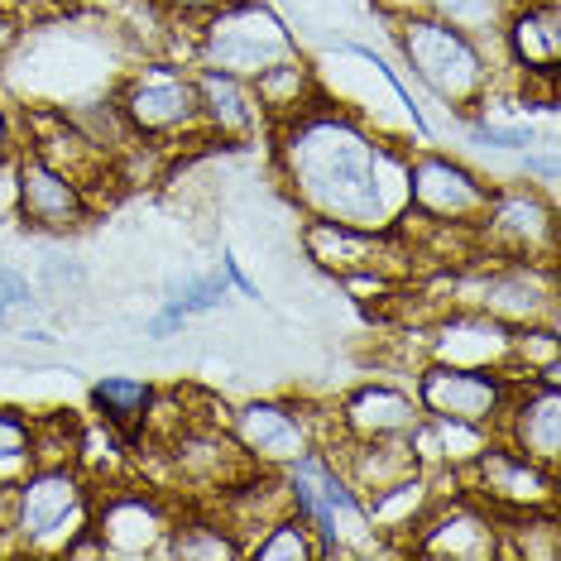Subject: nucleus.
I'll use <instances>...</instances> for the list:
<instances>
[{
  "mask_svg": "<svg viewBox=\"0 0 561 561\" xmlns=\"http://www.w3.org/2000/svg\"><path fill=\"white\" fill-rule=\"evenodd\" d=\"M15 149H20V135H15V121H10L5 96H0V163L15 159Z\"/></svg>",
  "mask_w": 561,
  "mask_h": 561,
  "instance_id": "7c9ffc66",
  "label": "nucleus"
},
{
  "mask_svg": "<svg viewBox=\"0 0 561 561\" xmlns=\"http://www.w3.org/2000/svg\"><path fill=\"white\" fill-rule=\"evenodd\" d=\"M116 106L145 149H169V145H183V139H202L193 68L183 72L178 62H139L130 78L116 87Z\"/></svg>",
  "mask_w": 561,
  "mask_h": 561,
  "instance_id": "423d86ee",
  "label": "nucleus"
},
{
  "mask_svg": "<svg viewBox=\"0 0 561 561\" xmlns=\"http://www.w3.org/2000/svg\"><path fill=\"white\" fill-rule=\"evenodd\" d=\"M245 557H254V561H322V552H317V533L293 514V508L278 514L270 528L254 533L245 542Z\"/></svg>",
  "mask_w": 561,
  "mask_h": 561,
  "instance_id": "5701e85b",
  "label": "nucleus"
},
{
  "mask_svg": "<svg viewBox=\"0 0 561 561\" xmlns=\"http://www.w3.org/2000/svg\"><path fill=\"white\" fill-rule=\"evenodd\" d=\"M154 5H163L169 15H178V20H207L221 0H154Z\"/></svg>",
  "mask_w": 561,
  "mask_h": 561,
  "instance_id": "c756f323",
  "label": "nucleus"
},
{
  "mask_svg": "<svg viewBox=\"0 0 561 561\" xmlns=\"http://www.w3.org/2000/svg\"><path fill=\"white\" fill-rule=\"evenodd\" d=\"M393 39H399L408 72L437 101H446V111H466L470 116L480 106V96L494 87V68L484 58V48L456 24L427 15V10L393 15Z\"/></svg>",
  "mask_w": 561,
  "mask_h": 561,
  "instance_id": "7ed1b4c3",
  "label": "nucleus"
},
{
  "mask_svg": "<svg viewBox=\"0 0 561 561\" xmlns=\"http://www.w3.org/2000/svg\"><path fill=\"white\" fill-rule=\"evenodd\" d=\"M92 518V480L72 461H39L10 484L5 528L30 552H62Z\"/></svg>",
  "mask_w": 561,
  "mask_h": 561,
  "instance_id": "20e7f679",
  "label": "nucleus"
},
{
  "mask_svg": "<svg viewBox=\"0 0 561 561\" xmlns=\"http://www.w3.org/2000/svg\"><path fill=\"white\" fill-rule=\"evenodd\" d=\"M226 427H231L240 451H245V461L260 466V470H284L288 461H298L302 451H312V446L322 442L317 417L302 413V408L288 403V399L240 403L236 413L226 417Z\"/></svg>",
  "mask_w": 561,
  "mask_h": 561,
  "instance_id": "4468645a",
  "label": "nucleus"
},
{
  "mask_svg": "<svg viewBox=\"0 0 561 561\" xmlns=\"http://www.w3.org/2000/svg\"><path fill=\"white\" fill-rule=\"evenodd\" d=\"M30 317H39V288L15 264H0V331H15Z\"/></svg>",
  "mask_w": 561,
  "mask_h": 561,
  "instance_id": "a878e982",
  "label": "nucleus"
},
{
  "mask_svg": "<svg viewBox=\"0 0 561 561\" xmlns=\"http://www.w3.org/2000/svg\"><path fill=\"white\" fill-rule=\"evenodd\" d=\"M154 399L159 389L139 375H101L92 385V408L116 437H139L154 423Z\"/></svg>",
  "mask_w": 561,
  "mask_h": 561,
  "instance_id": "412c9836",
  "label": "nucleus"
},
{
  "mask_svg": "<svg viewBox=\"0 0 561 561\" xmlns=\"http://www.w3.org/2000/svg\"><path fill=\"white\" fill-rule=\"evenodd\" d=\"M34 466V417L0 403V484H15Z\"/></svg>",
  "mask_w": 561,
  "mask_h": 561,
  "instance_id": "b1692460",
  "label": "nucleus"
},
{
  "mask_svg": "<svg viewBox=\"0 0 561 561\" xmlns=\"http://www.w3.org/2000/svg\"><path fill=\"white\" fill-rule=\"evenodd\" d=\"M514 5L518 0H417V10L456 24V30L470 34L476 44H484V39L500 44V30H504V20Z\"/></svg>",
  "mask_w": 561,
  "mask_h": 561,
  "instance_id": "4be33fe9",
  "label": "nucleus"
},
{
  "mask_svg": "<svg viewBox=\"0 0 561 561\" xmlns=\"http://www.w3.org/2000/svg\"><path fill=\"white\" fill-rule=\"evenodd\" d=\"M284 490L288 504L308 528L317 533V552L322 557H369V552H389L379 542L375 523L365 514V500L355 494V484L346 480L336 451L317 442L312 451H302L298 461H288L284 470Z\"/></svg>",
  "mask_w": 561,
  "mask_h": 561,
  "instance_id": "f03ea898",
  "label": "nucleus"
},
{
  "mask_svg": "<svg viewBox=\"0 0 561 561\" xmlns=\"http://www.w3.org/2000/svg\"><path fill=\"white\" fill-rule=\"evenodd\" d=\"M197 82V116H202V139H221V145H250L254 135L270 125V116L260 111V96H254L250 78H236V72L207 68L197 62L193 68Z\"/></svg>",
  "mask_w": 561,
  "mask_h": 561,
  "instance_id": "f3484780",
  "label": "nucleus"
},
{
  "mask_svg": "<svg viewBox=\"0 0 561 561\" xmlns=\"http://www.w3.org/2000/svg\"><path fill=\"white\" fill-rule=\"evenodd\" d=\"M423 423L413 389H399L389 379H369L355 385L346 399L336 403V442H393L413 437Z\"/></svg>",
  "mask_w": 561,
  "mask_h": 561,
  "instance_id": "dca6fc26",
  "label": "nucleus"
},
{
  "mask_svg": "<svg viewBox=\"0 0 561 561\" xmlns=\"http://www.w3.org/2000/svg\"><path fill=\"white\" fill-rule=\"evenodd\" d=\"M62 5H78V10H101V5H116V0H62Z\"/></svg>",
  "mask_w": 561,
  "mask_h": 561,
  "instance_id": "2f4dec72",
  "label": "nucleus"
},
{
  "mask_svg": "<svg viewBox=\"0 0 561 561\" xmlns=\"http://www.w3.org/2000/svg\"><path fill=\"white\" fill-rule=\"evenodd\" d=\"M298 58V39L264 0H221L197 20V62L236 78H260L274 62Z\"/></svg>",
  "mask_w": 561,
  "mask_h": 561,
  "instance_id": "39448f33",
  "label": "nucleus"
},
{
  "mask_svg": "<svg viewBox=\"0 0 561 561\" xmlns=\"http://www.w3.org/2000/svg\"><path fill=\"white\" fill-rule=\"evenodd\" d=\"M480 260H528L552 264L557 260V202L538 193L533 183L494 187L484 221L476 226Z\"/></svg>",
  "mask_w": 561,
  "mask_h": 561,
  "instance_id": "1a4fd4ad",
  "label": "nucleus"
},
{
  "mask_svg": "<svg viewBox=\"0 0 561 561\" xmlns=\"http://www.w3.org/2000/svg\"><path fill=\"white\" fill-rule=\"evenodd\" d=\"M432 360L514 369V327H504L500 317H490L480 308L446 312L437 331H432Z\"/></svg>",
  "mask_w": 561,
  "mask_h": 561,
  "instance_id": "6ab92c4d",
  "label": "nucleus"
},
{
  "mask_svg": "<svg viewBox=\"0 0 561 561\" xmlns=\"http://www.w3.org/2000/svg\"><path fill=\"white\" fill-rule=\"evenodd\" d=\"M159 557L221 561V557H245V542L236 538V528L211 504H187V508H173L169 538H163Z\"/></svg>",
  "mask_w": 561,
  "mask_h": 561,
  "instance_id": "aec40b11",
  "label": "nucleus"
},
{
  "mask_svg": "<svg viewBox=\"0 0 561 561\" xmlns=\"http://www.w3.org/2000/svg\"><path fill=\"white\" fill-rule=\"evenodd\" d=\"M500 48L523 72V82H557V58H561L557 0H518L500 30Z\"/></svg>",
  "mask_w": 561,
  "mask_h": 561,
  "instance_id": "a211bd4d",
  "label": "nucleus"
},
{
  "mask_svg": "<svg viewBox=\"0 0 561 561\" xmlns=\"http://www.w3.org/2000/svg\"><path fill=\"white\" fill-rule=\"evenodd\" d=\"M39 293H54V298H78L87 288V270L78 260H62V254H48L44 270H39Z\"/></svg>",
  "mask_w": 561,
  "mask_h": 561,
  "instance_id": "bb28decb",
  "label": "nucleus"
},
{
  "mask_svg": "<svg viewBox=\"0 0 561 561\" xmlns=\"http://www.w3.org/2000/svg\"><path fill=\"white\" fill-rule=\"evenodd\" d=\"M494 437L523 451L528 461L557 470L561 466V379L518 375Z\"/></svg>",
  "mask_w": 561,
  "mask_h": 561,
  "instance_id": "2eb2a0df",
  "label": "nucleus"
},
{
  "mask_svg": "<svg viewBox=\"0 0 561 561\" xmlns=\"http://www.w3.org/2000/svg\"><path fill=\"white\" fill-rule=\"evenodd\" d=\"M5 221H20L15 216V159L0 163V226Z\"/></svg>",
  "mask_w": 561,
  "mask_h": 561,
  "instance_id": "c85d7f7f",
  "label": "nucleus"
},
{
  "mask_svg": "<svg viewBox=\"0 0 561 561\" xmlns=\"http://www.w3.org/2000/svg\"><path fill=\"white\" fill-rule=\"evenodd\" d=\"M456 484L500 518L528 514V508H557V470L528 461L500 437H490L470 456V466L456 476Z\"/></svg>",
  "mask_w": 561,
  "mask_h": 561,
  "instance_id": "9b49d317",
  "label": "nucleus"
},
{
  "mask_svg": "<svg viewBox=\"0 0 561 561\" xmlns=\"http://www.w3.org/2000/svg\"><path fill=\"white\" fill-rule=\"evenodd\" d=\"M274 159L298 207L322 221L393 231L403 207V173L389 178V145L355 111L317 96L274 125Z\"/></svg>",
  "mask_w": 561,
  "mask_h": 561,
  "instance_id": "f257e3e1",
  "label": "nucleus"
},
{
  "mask_svg": "<svg viewBox=\"0 0 561 561\" xmlns=\"http://www.w3.org/2000/svg\"><path fill=\"white\" fill-rule=\"evenodd\" d=\"M302 254L317 270L336 274L341 284H369V278H393V260H408L413 250L399 245L393 231H360V226H341V221H322L308 216L302 221Z\"/></svg>",
  "mask_w": 561,
  "mask_h": 561,
  "instance_id": "ddd939ff",
  "label": "nucleus"
},
{
  "mask_svg": "<svg viewBox=\"0 0 561 561\" xmlns=\"http://www.w3.org/2000/svg\"><path fill=\"white\" fill-rule=\"evenodd\" d=\"M523 183H533L538 193L557 197V149H552V139H542L538 154L528 149V159H523Z\"/></svg>",
  "mask_w": 561,
  "mask_h": 561,
  "instance_id": "cd10ccee",
  "label": "nucleus"
},
{
  "mask_svg": "<svg viewBox=\"0 0 561 561\" xmlns=\"http://www.w3.org/2000/svg\"><path fill=\"white\" fill-rule=\"evenodd\" d=\"M173 500L154 484H111L92 494V538L101 557H159L173 523Z\"/></svg>",
  "mask_w": 561,
  "mask_h": 561,
  "instance_id": "f8f14e48",
  "label": "nucleus"
},
{
  "mask_svg": "<svg viewBox=\"0 0 561 561\" xmlns=\"http://www.w3.org/2000/svg\"><path fill=\"white\" fill-rule=\"evenodd\" d=\"M494 197V183L470 169V163L423 149L403 163V211L408 221L427 231H476L484 221V207Z\"/></svg>",
  "mask_w": 561,
  "mask_h": 561,
  "instance_id": "0eeeda50",
  "label": "nucleus"
},
{
  "mask_svg": "<svg viewBox=\"0 0 561 561\" xmlns=\"http://www.w3.org/2000/svg\"><path fill=\"white\" fill-rule=\"evenodd\" d=\"M92 211H96L92 187H87L78 173L44 159L39 149H30V145L15 149V216L30 231L72 236L92 221Z\"/></svg>",
  "mask_w": 561,
  "mask_h": 561,
  "instance_id": "9d476101",
  "label": "nucleus"
},
{
  "mask_svg": "<svg viewBox=\"0 0 561 561\" xmlns=\"http://www.w3.org/2000/svg\"><path fill=\"white\" fill-rule=\"evenodd\" d=\"M514 379H518V369L427 360L423 369H417L413 399H417V408H423V417L456 423V427H476V432H490L494 437Z\"/></svg>",
  "mask_w": 561,
  "mask_h": 561,
  "instance_id": "6e6552de",
  "label": "nucleus"
},
{
  "mask_svg": "<svg viewBox=\"0 0 561 561\" xmlns=\"http://www.w3.org/2000/svg\"><path fill=\"white\" fill-rule=\"evenodd\" d=\"M231 298V278H221V274H187L183 284H173L169 288V298H163V308H173L178 317H202V312H216L221 302Z\"/></svg>",
  "mask_w": 561,
  "mask_h": 561,
  "instance_id": "393cba45",
  "label": "nucleus"
}]
</instances>
